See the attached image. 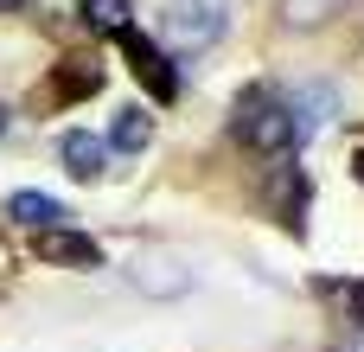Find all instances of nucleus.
<instances>
[{"mask_svg":"<svg viewBox=\"0 0 364 352\" xmlns=\"http://www.w3.org/2000/svg\"><path fill=\"white\" fill-rule=\"evenodd\" d=\"M230 141L237 147H250L256 160H288L294 147H301V122H294V103H288V90H275V83H250L237 103H230Z\"/></svg>","mask_w":364,"mask_h":352,"instance_id":"obj_1","label":"nucleus"},{"mask_svg":"<svg viewBox=\"0 0 364 352\" xmlns=\"http://www.w3.org/2000/svg\"><path fill=\"white\" fill-rule=\"evenodd\" d=\"M224 32H230V6L224 0H166L160 6L166 51H211Z\"/></svg>","mask_w":364,"mask_h":352,"instance_id":"obj_2","label":"nucleus"},{"mask_svg":"<svg viewBox=\"0 0 364 352\" xmlns=\"http://www.w3.org/2000/svg\"><path fill=\"white\" fill-rule=\"evenodd\" d=\"M115 45H122V64L147 83V96H154V103H173V96H179V64H173V51H166L160 38H147L141 26H128Z\"/></svg>","mask_w":364,"mask_h":352,"instance_id":"obj_3","label":"nucleus"},{"mask_svg":"<svg viewBox=\"0 0 364 352\" xmlns=\"http://www.w3.org/2000/svg\"><path fill=\"white\" fill-rule=\"evenodd\" d=\"M262 205L282 218V231L288 237H307V205H314V180L294 167V154L288 160H275L269 167V180H262Z\"/></svg>","mask_w":364,"mask_h":352,"instance_id":"obj_4","label":"nucleus"},{"mask_svg":"<svg viewBox=\"0 0 364 352\" xmlns=\"http://www.w3.org/2000/svg\"><path fill=\"white\" fill-rule=\"evenodd\" d=\"M96 90H102V58L77 51V58H58V64H51V77H45V90H38V109H64V103H90Z\"/></svg>","mask_w":364,"mask_h":352,"instance_id":"obj_5","label":"nucleus"},{"mask_svg":"<svg viewBox=\"0 0 364 352\" xmlns=\"http://www.w3.org/2000/svg\"><path fill=\"white\" fill-rule=\"evenodd\" d=\"M32 257L51 263V269H102V244L90 231H70V224L32 231Z\"/></svg>","mask_w":364,"mask_h":352,"instance_id":"obj_6","label":"nucleus"},{"mask_svg":"<svg viewBox=\"0 0 364 352\" xmlns=\"http://www.w3.org/2000/svg\"><path fill=\"white\" fill-rule=\"evenodd\" d=\"M128 282L147 295V301H173V295H192V269L179 257H134L128 263Z\"/></svg>","mask_w":364,"mask_h":352,"instance_id":"obj_7","label":"nucleus"},{"mask_svg":"<svg viewBox=\"0 0 364 352\" xmlns=\"http://www.w3.org/2000/svg\"><path fill=\"white\" fill-rule=\"evenodd\" d=\"M58 160H64V173H70V180L96 186V180L109 173V141H102V135H90V128H64V135H58Z\"/></svg>","mask_w":364,"mask_h":352,"instance_id":"obj_8","label":"nucleus"},{"mask_svg":"<svg viewBox=\"0 0 364 352\" xmlns=\"http://www.w3.org/2000/svg\"><path fill=\"white\" fill-rule=\"evenodd\" d=\"M102 141H109V154H122V160H134V154H147V147H154V115H147L141 103H122Z\"/></svg>","mask_w":364,"mask_h":352,"instance_id":"obj_9","label":"nucleus"},{"mask_svg":"<svg viewBox=\"0 0 364 352\" xmlns=\"http://www.w3.org/2000/svg\"><path fill=\"white\" fill-rule=\"evenodd\" d=\"M6 218H13V224H26V231H51V224H70V212H64L51 192H32V186L6 192Z\"/></svg>","mask_w":364,"mask_h":352,"instance_id":"obj_10","label":"nucleus"},{"mask_svg":"<svg viewBox=\"0 0 364 352\" xmlns=\"http://www.w3.org/2000/svg\"><path fill=\"white\" fill-rule=\"evenodd\" d=\"M288 103H294V122H301V141H307L314 128H326V122H333V109H339L333 83H301V90H288Z\"/></svg>","mask_w":364,"mask_h":352,"instance_id":"obj_11","label":"nucleus"},{"mask_svg":"<svg viewBox=\"0 0 364 352\" xmlns=\"http://www.w3.org/2000/svg\"><path fill=\"white\" fill-rule=\"evenodd\" d=\"M77 13H83V26H96V32H109V38H122V32L134 26V6H128V0H77Z\"/></svg>","mask_w":364,"mask_h":352,"instance_id":"obj_12","label":"nucleus"},{"mask_svg":"<svg viewBox=\"0 0 364 352\" xmlns=\"http://www.w3.org/2000/svg\"><path fill=\"white\" fill-rule=\"evenodd\" d=\"M320 295H339L346 301V327H364V276L358 282H320Z\"/></svg>","mask_w":364,"mask_h":352,"instance_id":"obj_13","label":"nucleus"},{"mask_svg":"<svg viewBox=\"0 0 364 352\" xmlns=\"http://www.w3.org/2000/svg\"><path fill=\"white\" fill-rule=\"evenodd\" d=\"M326 6H333V0H282V19H288V26H320Z\"/></svg>","mask_w":364,"mask_h":352,"instance_id":"obj_14","label":"nucleus"},{"mask_svg":"<svg viewBox=\"0 0 364 352\" xmlns=\"http://www.w3.org/2000/svg\"><path fill=\"white\" fill-rule=\"evenodd\" d=\"M352 180L364 186V147H352Z\"/></svg>","mask_w":364,"mask_h":352,"instance_id":"obj_15","label":"nucleus"},{"mask_svg":"<svg viewBox=\"0 0 364 352\" xmlns=\"http://www.w3.org/2000/svg\"><path fill=\"white\" fill-rule=\"evenodd\" d=\"M6 128H13V109H6V103H0V135H6Z\"/></svg>","mask_w":364,"mask_h":352,"instance_id":"obj_16","label":"nucleus"},{"mask_svg":"<svg viewBox=\"0 0 364 352\" xmlns=\"http://www.w3.org/2000/svg\"><path fill=\"white\" fill-rule=\"evenodd\" d=\"M19 6H26V0H0V13H19Z\"/></svg>","mask_w":364,"mask_h":352,"instance_id":"obj_17","label":"nucleus"}]
</instances>
